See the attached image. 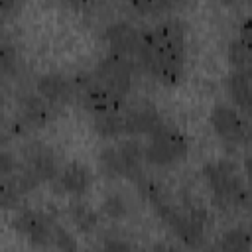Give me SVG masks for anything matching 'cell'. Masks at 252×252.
Instances as JSON below:
<instances>
[{
	"label": "cell",
	"mask_w": 252,
	"mask_h": 252,
	"mask_svg": "<svg viewBox=\"0 0 252 252\" xmlns=\"http://www.w3.org/2000/svg\"><path fill=\"white\" fill-rule=\"evenodd\" d=\"M18 114L30 128H43L59 116V104L47 100L39 93H26L20 98Z\"/></svg>",
	"instance_id": "obj_12"
},
{
	"label": "cell",
	"mask_w": 252,
	"mask_h": 252,
	"mask_svg": "<svg viewBox=\"0 0 252 252\" xmlns=\"http://www.w3.org/2000/svg\"><path fill=\"white\" fill-rule=\"evenodd\" d=\"M238 37H242L244 41L252 43V12L242 20V24L238 28Z\"/></svg>",
	"instance_id": "obj_23"
},
{
	"label": "cell",
	"mask_w": 252,
	"mask_h": 252,
	"mask_svg": "<svg viewBox=\"0 0 252 252\" xmlns=\"http://www.w3.org/2000/svg\"><path fill=\"white\" fill-rule=\"evenodd\" d=\"M93 130L104 138V140H118L128 136V120H126V108L120 112H110V114H98L93 116L91 122Z\"/></svg>",
	"instance_id": "obj_16"
},
{
	"label": "cell",
	"mask_w": 252,
	"mask_h": 252,
	"mask_svg": "<svg viewBox=\"0 0 252 252\" xmlns=\"http://www.w3.org/2000/svg\"><path fill=\"white\" fill-rule=\"evenodd\" d=\"M100 211L110 220H122L126 217V213H128V205H126V201L118 193H110L100 203Z\"/></svg>",
	"instance_id": "obj_20"
},
{
	"label": "cell",
	"mask_w": 252,
	"mask_h": 252,
	"mask_svg": "<svg viewBox=\"0 0 252 252\" xmlns=\"http://www.w3.org/2000/svg\"><path fill=\"white\" fill-rule=\"evenodd\" d=\"M104 248H110V250H114V248H120V250H124V248H130L132 244L128 242V240H114V238H110V240H104V244H102Z\"/></svg>",
	"instance_id": "obj_24"
},
{
	"label": "cell",
	"mask_w": 252,
	"mask_h": 252,
	"mask_svg": "<svg viewBox=\"0 0 252 252\" xmlns=\"http://www.w3.org/2000/svg\"><path fill=\"white\" fill-rule=\"evenodd\" d=\"M73 81L77 85V98L89 114L98 116L126 108V94H120L108 85L96 81L93 71H79L73 75Z\"/></svg>",
	"instance_id": "obj_5"
},
{
	"label": "cell",
	"mask_w": 252,
	"mask_h": 252,
	"mask_svg": "<svg viewBox=\"0 0 252 252\" xmlns=\"http://www.w3.org/2000/svg\"><path fill=\"white\" fill-rule=\"evenodd\" d=\"M226 59H228L230 69L252 73V43L236 35L226 47Z\"/></svg>",
	"instance_id": "obj_18"
},
{
	"label": "cell",
	"mask_w": 252,
	"mask_h": 252,
	"mask_svg": "<svg viewBox=\"0 0 252 252\" xmlns=\"http://www.w3.org/2000/svg\"><path fill=\"white\" fill-rule=\"evenodd\" d=\"M138 67L148 71L165 87H177L187 67V28L169 18L142 30V45L136 55Z\"/></svg>",
	"instance_id": "obj_1"
},
{
	"label": "cell",
	"mask_w": 252,
	"mask_h": 252,
	"mask_svg": "<svg viewBox=\"0 0 252 252\" xmlns=\"http://www.w3.org/2000/svg\"><path fill=\"white\" fill-rule=\"evenodd\" d=\"M18 2H20V0H2V12H4V16H8V14L16 8Z\"/></svg>",
	"instance_id": "obj_26"
},
{
	"label": "cell",
	"mask_w": 252,
	"mask_h": 252,
	"mask_svg": "<svg viewBox=\"0 0 252 252\" xmlns=\"http://www.w3.org/2000/svg\"><path fill=\"white\" fill-rule=\"evenodd\" d=\"M209 122L222 142L232 146L252 144V122L236 106L217 102L209 112Z\"/></svg>",
	"instance_id": "obj_6"
},
{
	"label": "cell",
	"mask_w": 252,
	"mask_h": 252,
	"mask_svg": "<svg viewBox=\"0 0 252 252\" xmlns=\"http://www.w3.org/2000/svg\"><path fill=\"white\" fill-rule=\"evenodd\" d=\"M132 10H136L138 14H159V12H165L169 10L165 0H126Z\"/></svg>",
	"instance_id": "obj_21"
},
{
	"label": "cell",
	"mask_w": 252,
	"mask_h": 252,
	"mask_svg": "<svg viewBox=\"0 0 252 252\" xmlns=\"http://www.w3.org/2000/svg\"><path fill=\"white\" fill-rule=\"evenodd\" d=\"M181 0H165V4H167V8H173L175 4H179Z\"/></svg>",
	"instance_id": "obj_28"
},
{
	"label": "cell",
	"mask_w": 252,
	"mask_h": 252,
	"mask_svg": "<svg viewBox=\"0 0 252 252\" xmlns=\"http://www.w3.org/2000/svg\"><path fill=\"white\" fill-rule=\"evenodd\" d=\"M136 69H138L136 59L116 53V51H108L106 55H102L96 61L93 75L96 81L108 85L110 89L118 91L120 94H128L132 89V77H134Z\"/></svg>",
	"instance_id": "obj_7"
},
{
	"label": "cell",
	"mask_w": 252,
	"mask_h": 252,
	"mask_svg": "<svg viewBox=\"0 0 252 252\" xmlns=\"http://www.w3.org/2000/svg\"><path fill=\"white\" fill-rule=\"evenodd\" d=\"M67 213L73 220V224L77 226V230H81L83 234H91L96 230L98 222H100V217L98 213L85 201H81L79 197L71 199L69 201V207H67Z\"/></svg>",
	"instance_id": "obj_17"
},
{
	"label": "cell",
	"mask_w": 252,
	"mask_h": 252,
	"mask_svg": "<svg viewBox=\"0 0 252 252\" xmlns=\"http://www.w3.org/2000/svg\"><path fill=\"white\" fill-rule=\"evenodd\" d=\"M126 120H128V136H138V134L150 136L156 128H159L165 122V118L154 106L130 108L126 110Z\"/></svg>",
	"instance_id": "obj_15"
},
{
	"label": "cell",
	"mask_w": 252,
	"mask_h": 252,
	"mask_svg": "<svg viewBox=\"0 0 252 252\" xmlns=\"http://www.w3.org/2000/svg\"><path fill=\"white\" fill-rule=\"evenodd\" d=\"M242 167H244V173H246L248 183L252 185V154H246V158L242 161Z\"/></svg>",
	"instance_id": "obj_25"
},
{
	"label": "cell",
	"mask_w": 252,
	"mask_h": 252,
	"mask_svg": "<svg viewBox=\"0 0 252 252\" xmlns=\"http://www.w3.org/2000/svg\"><path fill=\"white\" fill-rule=\"evenodd\" d=\"M53 248H59V250H75L77 248V242L75 238L57 222L55 228H53Z\"/></svg>",
	"instance_id": "obj_22"
},
{
	"label": "cell",
	"mask_w": 252,
	"mask_h": 252,
	"mask_svg": "<svg viewBox=\"0 0 252 252\" xmlns=\"http://www.w3.org/2000/svg\"><path fill=\"white\" fill-rule=\"evenodd\" d=\"M35 91L47 100L63 106L77 96V85L73 77L65 73H45L35 81Z\"/></svg>",
	"instance_id": "obj_13"
},
{
	"label": "cell",
	"mask_w": 252,
	"mask_h": 252,
	"mask_svg": "<svg viewBox=\"0 0 252 252\" xmlns=\"http://www.w3.org/2000/svg\"><path fill=\"white\" fill-rule=\"evenodd\" d=\"M217 248H220V250H248V248H252V230H248L244 226L228 228L219 238Z\"/></svg>",
	"instance_id": "obj_19"
},
{
	"label": "cell",
	"mask_w": 252,
	"mask_h": 252,
	"mask_svg": "<svg viewBox=\"0 0 252 252\" xmlns=\"http://www.w3.org/2000/svg\"><path fill=\"white\" fill-rule=\"evenodd\" d=\"M112 142L114 144L100 148L96 156L98 169L106 177H126L136 181L142 175L140 161L144 159V146L132 136H124Z\"/></svg>",
	"instance_id": "obj_3"
},
{
	"label": "cell",
	"mask_w": 252,
	"mask_h": 252,
	"mask_svg": "<svg viewBox=\"0 0 252 252\" xmlns=\"http://www.w3.org/2000/svg\"><path fill=\"white\" fill-rule=\"evenodd\" d=\"M57 220L39 209H18L12 217V226L26 238L30 240L33 246L39 248H47L53 246V228H55Z\"/></svg>",
	"instance_id": "obj_8"
},
{
	"label": "cell",
	"mask_w": 252,
	"mask_h": 252,
	"mask_svg": "<svg viewBox=\"0 0 252 252\" xmlns=\"http://www.w3.org/2000/svg\"><path fill=\"white\" fill-rule=\"evenodd\" d=\"M222 2H228V0H222Z\"/></svg>",
	"instance_id": "obj_29"
},
{
	"label": "cell",
	"mask_w": 252,
	"mask_h": 252,
	"mask_svg": "<svg viewBox=\"0 0 252 252\" xmlns=\"http://www.w3.org/2000/svg\"><path fill=\"white\" fill-rule=\"evenodd\" d=\"M22 165L30 169L39 181H53L61 169L53 148L41 144L39 140H32L22 148Z\"/></svg>",
	"instance_id": "obj_9"
},
{
	"label": "cell",
	"mask_w": 252,
	"mask_h": 252,
	"mask_svg": "<svg viewBox=\"0 0 252 252\" xmlns=\"http://www.w3.org/2000/svg\"><path fill=\"white\" fill-rule=\"evenodd\" d=\"M102 39H104L108 51H116V53L136 59L140 45H142V30L126 20H120V22H112L104 28Z\"/></svg>",
	"instance_id": "obj_11"
},
{
	"label": "cell",
	"mask_w": 252,
	"mask_h": 252,
	"mask_svg": "<svg viewBox=\"0 0 252 252\" xmlns=\"http://www.w3.org/2000/svg\"><path fill=\"white\" fill-rule=\"evenodd\" d=\"M203 177L209 183L213 203L222 211L252 209V185L238 175V165L228 158L211 159L203 165Z\"/></svg>",
	"instance_id": "obj_2"
},
{
	"label": "cell",
	"mask_w": 252,
	"mask_h": 252,
	"mask_svg": "<svg viewBox=\"0 0 252 252\" xmlns=\"http://www.w3.org/2000/svg\"><path fill=\"white\" fill-rule=\"evenodd\" d=\"M93 181H94L93 169L87 163H83L79 159H73V161H67L65 165H61L59 173L49 183H51L55 193H65V195L81 197V195H85L91 189Z\"/></svg>",
	"instance_id": "obj_10"
},
{
	"label": "cell",
	"mask_w": 252,
	"mask_h": 252,
	"mask_svg": "<svg viewBox=\"0 0 252 252\" xmlns=\"http://www.w3.org/2000/svg\"><path fill=\"white\" fill-rule=\"evenodd\" d=\"M224 89L232 104L244 114L252 116V73L232 69L224 79Z\"/></svg>",
	"instance_id": "obj_14"
},
{
	"label": "cell",
	"mask_w": 252,
	"mask_h": 252,
	"mask_svg": "<svg viewBox=\"0 0 252 252\" xmlns=\"http://www.w3.org/2000/svg\"><path fill=\"white\" fill-rule=\"evenodd\" d=\"M189 154V138L181 128L171 122H163L156 128L144 146V161L158 167H167L183 161Z\"/></svg>",
	"instance_id": "obj_4"
},
{
	"label": "cell",
	"mask_w": 252,
	"mask_h": 252,
	"mask_svg": "<svg viewBox=\"0 0 252 252\" xmlns=\"http://www.w3.org/2000/svg\"><path fill=\"white\" fill-rule=\"evenodd\" d=\"M65 2H69V4H73L77 8H85V6H91L94 0H65Z\"/></svg>",
	"instance_id": "obj_27"
}]
</instances>
